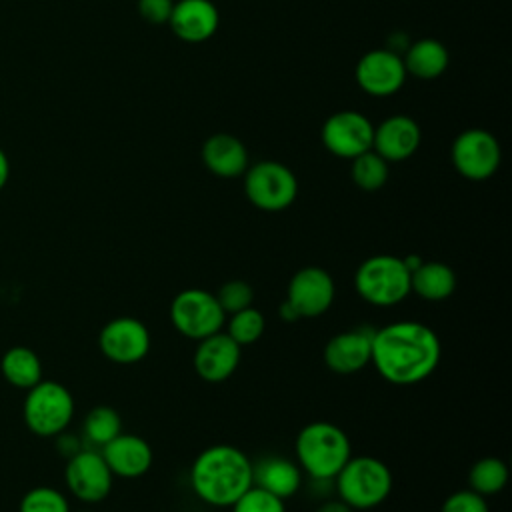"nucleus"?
Listing matches in <instances>:
<instances>
[{
	"instance_id": "nucleus-29",
	"label": "nucleus",
	"mask_w": 512,
	"mask_h": 512,
	"mask_svg": "<svg viewBox=\"0 0 512 512\" xmlns=\"http://www.w3.org/2000/svg\"><path fill=\"white\" fill-rule=\"evenodd\" d=\"M18 512H70V504L58 488L34 486L22 496Z\"/></svg>"
},
{
	"instance_id": "nucleus-35",
	"label": "nucleus",
	"mask_w": 512,
	"mask_h": 512,
	"mask_svg": "<svg viewBox=\"0 0 512 512\" xmlns=\"http://www.w3.org/2000/svg\"><path fill=\"white\" fill-rule=\"evenodd\" d=\"M316 512H354L346 502H342L340 498L338 500H326L322 502Z\"/></svg>"
},
{
	"instance_id": "nucleus-19",
	"label": "nucleus",
	"mask_w": 512,
	"mask_h": 512,
	"mask_svg": "<svg viewBox=\"0 0 512 512\" xmlns=\"http://www.w3.org/2000/svg\"><path fill=\"white\" fill-rule=\"evenodd\" d=\"M168 24L180 40L204 42L218 30L220 14L212 0H178Z\"/></svg>"
},
{
	"instance_id": "nucleus-20",
	"label": "nucleus",
	"mask_w": 512,
	"mask_h": 512,
	"mask_svg": "<svg viewBox=\"0 0 512 512\" xmlns=\"http://www.w3.org/2000/svg\"><path fill=\"white\" fill-rule=\"evenodd\" d=\"M252 484L286 500L300 490L302 468L286 456L268 454L252 462Z\"/></svg>"
},
{
	"instance_id": "nucleus-9",
	"label": "nucleus",
	"mask_w": 512,
	"mask_h": 512,
	"mask_svg": "<svg viewBox=\"0 0 512 512\" xmlns=\"http://www.w3.org/2000/svg\"><path fill=\"white\" fill-rule=\"evenodd\" d=\"M452 164L466 180H488L496 174L502 150L498 140L482 128H470L456 136L452 144Z\"/></svg>"
},
{
	"instance_id": "nucleus-32",
	"label": "nucleus",
	"mask_w": 512,
	"mask_h": 512,
	"mask_svg": "<svg viewBox=\"0 0 512 512\" xmlns=\"http://www.w3.org/2000/svg\"><path fill=\"white\" fill-rule=\"evenodd\" d=\"M440 512H490V508L484 496L470 488H464L446 496Z\"/></svg>"
},
{
	"instance_id": "nucleus-31",
	"label": "nucleus",
	"mask_w": 512,
	"mask_h": 512,
	"mask_svg": "<svg viewBox=\"0 0 512 512\" xmlns=\"http://www.w3.org/2000/svg\"><path fill=\"white\" fill-rule=\"evenodd\" d=\"M232 512H286V504L282 498L258 488L250 486L232 506Z\"/></svg>"
},
{
	"instance_id": "nucleus-25",
	"label": "nucleus",
	"mask_w": 512,
	"mask_h": 512,
	"mask_svg": "<svg viewBox=\"0 0 512 512\" xmlns=\"http://www.w3.org/2000/svg\"><path fill=\"white\" fill-rule=\"evenodd\" d=\"M508 466L504 460L496 456H484L476 460L468 472V486L470 490L478 492L480 496H492L504 490L508 484Z\"/></svg>"
},
{
	"instance_id": "nucleus-18",
	"label": "nucleus",
	"mask_w": 512,
	"mask_h": 512,
	"mask_svg": "<svg viewBox=\"0 0 512 512\" xmlns=\"http://www.w3.org/2000/svg\"><path fill=\"white\" fill-rule=\"evenodd\" d=\"M372 332L354 328L334 334L324 346V362L336 374H354L370 364Z\"/></svg>"
},
{
	"instance_id": "nucleus-14",
	"label": "nucleus",
	"mask_w": 512,
	"mask_h": 512,
	"mask_svg": "<svg viewBox=\"0 0 512 512\" xmlns=\"http://www.w3.org/2000/svg\"><path fill=\"white\" fill-rule=\"evenodd\" d=\"M356 82L372 96H390L406 82L404 62L392 50H370L356 64Z\"/></svg>"
},
{
	"instance_id": "nucleus-5",
	"label": "nucleus",
	"mask_w": 512,
	"mask_h": 512,
	"mask_svg": "<svg viewBox=\"0 0 512 512\" xmlns=\"http://www.w3.org/2000/svg\"><path fill=\"white\" fill-rule=\"evenodd\" d=\"M354 290L372 306H396L410 294V272L402 258L376 254L358 264L354 272Z\"/></svg>"
},
{
	"instance_id": "nucleus-11",
	"label": "nucleus",
	"mask_w": 512,
	"mask_h": 512,
	"mask_svg": "<svg viewBox=\"0 0 512 512\" xmlns=\"http://www.w3.org/2000/svg\"><path fill=\"white\" fill-rule=\"evenodd\" d=\"M150 332L134 316H118L106 322L98 334L100 352L114 364H136L150 352Z\"/></svg>"
},
{
	"instance_id": "nucleus-38",
	"label": "nucleus",
	"mask_w": 512,
	"mask_h": 512,
	"mask_svg": "<svg viewBox=\"0 0 512 512\" xmlns=\"http://www.w3.org/2000/svg\"><path fill=\"white\" fill-rule=\"evenodd\" d=\"M78 512H92V510H78Z\"/></svg>"
},
{
	"instance_id": "nucleus-33",
	"label": "nucleus",
	"mask_w": 512,
	"mask_h": 512,
	"mask_svg": "<svg viewBox=\"0 0 512 512\" xmlns=\"http://www.w3.org/2000/svg\"><path fill=\"white\" fill-rule=\"evenodd\" d=\"M174 0H138V14L150 24H168Z\"/></svg>"
},
{
	"instance_id": "nucleus-16",
	"label": "nucleus",
	"mask_w": 512,
	"mask_h": 512,
	"mask_svg": "<svg viewBox=\"0 0 512 512\" xmlns=\"http://www.w3.org/2000/svg\"><path fill=\"white\" fill-rule=\"evenodd\" d=\"M420 140L422 134L418 122L410 116L396 114L374 128L372 150L386 162H402L418 150Z\"/></svg>"
},
{
	"instance_id": "nucleus-26",
	"label": "nucleus",
	"mask_w": 512,
	"mask_h": 512,
	"mask_svg": "<svg viewBox=\"0 0 512 512\" xmlns=\"http://www.w3.org/2000/svg\"><path fill=\"white\" fill-rule=\"evenodd\" d=\"M82 432L92 446L102 448L122 432V418L112 406H94L84 418Z\"/></svg>"
},
{
	"instance_id": "nucleus-24",
	"label": "nucleus",
	"mask_w": 512,
	"mask_h": 512,
	"mask_svg": "<svg viewBox=\"0 0 512 512\" xmlns=\"http://www.w3.org/2000/svg\"><path fill=\"white\" fill-rule=\"evenodd\" d=\"M42 360L28 346H12L0 358L2 378L20 390H30L42 380Z\"/></svg>"
},
{
	"instance_id": "nucleus-22",
	"label": "nucleus",
	"mask_w": 512,
	"mask_h": 512,
	"mask_svg": "<svg viewBox=\"0 0 512 512\" xmlns=\"http://www.w3.org/2000/svg\"><path fill=\"white\" fill-rule=\"evenodd\" d=\"M456 290L454 270L438 260H422L410 274V292L426 302H442Z\"/></svg>"
},
{
	"instance_id": "nucleus-36",
	"label": "nucleus",
	"mask_w": 512,
	"mask_h": 512,
	"mask_svg": "<svg viewBox=\"0 0 512 512\" xmlns=\"http://www.w3.org/2000/svg\"><path fill=\"white\" fill-rule=\"evenodd\" d=\"M8 176H10V164H8L6 154L0 150V190L6 186Z\"/></svg>"
},
{
	"instance_id": "nucleus-17",
	"label": "nucleus",
	"mask_w": 512,
	"mask_h": 512,
	"mask_svg": "<svg viewBox=\"0 0 512 512\" xmlns=\"http://www.w3.org/2000/svg\"><path fill=\"white\" fill-rule=\"evenodd\" d=\"M102 458L106 460L110 472L118 478H140L152 466V448L138 434L120 432L108 444L100 448Z\"/></svg>"
},
{
	"instance_id": "nucleus-12",
	"label": "nucleus",
	"mask_w": 512,
	"mask_h": 512,
	"mask_svg": "<svg viewBox=\"0 0 512 512\" xmlns=\"http://www.w3.org/2000/svg\"><path fill=\"white\" fill-rule=\"evenodd\" d=\"M336 298V284L332 276L320 266L300 268L288 282L286 302L300 318H318L332 306Z\"/></svg>"
},
{
	"instance_id": "nucleus-37",
	"label": "nucleus",
	"mask_w": 512,
	"mask_h": 512,
	"mask_svg": "<svg viewBox=\"0 0 512 512\" xmlns=\"http://www.w3.org/2000/svg\"><path fill=\"white\" fill-rule=\"evenodd\" d=\"M278 312H280V318L286 320V322H294V320L300 318V316L296 314V310H294L286 300L280 304V310H278Z\"/></svg>"
},
{
	"instance_id": "nucleus-15",
	"label": "nucleus",
	"mask_w": 512,
	"mask_h": 512,
	"mask_svg": "<svg viewBox=\"0 0 512 512\" xmlns=\"http://www.w3.org/2000/svg\"><path fill=\"white\" fill-rule=\"evenodd\" d=\"M242 346H238L224 330L198 340L194 350V370L210 384L228 380L240 366Z\"/></svg>"
},
{
	"instance_id": "nucleus-27",
	"label": "nucleus",
	"mask_w": 512,
	"mask_h": 512,
	"mask_svg": "<svg viewBox=\"0 0 512 512\" xmlns=\"http://www.w3.org/2000/svg\"><path fill=\"white\" fill-rule=\"evenodd\" d=\"M350 176L354 184L366 192H374L382 188L388 180V162L376 154L372 148L352 158Z\"/></svg>"
},
{
	"instance_id": "nucleus-21",
	"label": "nucleus",
	"mask_w": 512,
	"mask_h": 512,
	"mask_svg": "<svg viewBox=\"0 0 512 512\" xmlns=\"http://www.w3.org/2000/svg\"><path fill=\"white\" fill-rule=\"evenodd\" d=\"M202 162L220 178H236L248 168V150L236 136L220 132L202 144Z\"/></svg>"
},
{
	"instance_id": "nucleus-7",
	"label": "nucleus",
	"mask_w": 512,
	"mask_h": 512,
	"mask_svg": "<svg viewBox=\"0 0 512 512\" xmlns=\"http://www.w3.org/2000/svg\"><path fill=\"white\" fill-rule=\"evenodd\" d=\"M244 192L252 206L264 212H280L292 206L298 194L294 172L276 160H262L244 172Z\"/></svg>"
},
{
	"instance_id": "nucleus-3",
	"label": "nucleus",
	"mask_w": 512,
	"mask_h": 512,
	"mask_svg": "<svg viewBox=\"0 0 512 512\" xmlns=\"http://www.w3.org/2000/svg\"><path fill=\"white\" fill-rule=\"evenodd\" d=\"M296 462L312 480H334L352 456L348 434L332 422L316 420L300 428L294 440Z\"/></svg>"
},
{
	"instance_id": "nucleus-10",
	"label": "nucleus",
	"mask_w": 512,
	"mask_h": 512,
	"mask_svg": "<svg viewBox=\"0 0 512 512\" xmlns=\"http://www.w3.org/2000/svg\"><path fill=\"white\" fill-rule=\"evenodd\" d=\"M114 474L100 452L92 448H80L66 458L64 482L74 498L86 504L102 502L112 490Z\"/></svg>"
},
{
	"instance_id": "nucleus-28",
	"label": "nucleus",
	"mask_w": 512,
	"mask_h": 512,
	"mask_svg": "<svg viewBox=\"0 0 512 512\" xmlns=\"http://www.w3.org/2000/svg\"><path fill=\"white\" fill-rule=\"evenodd\" d=\"M266 328V320L264 314L254 308L248 306L240 312L230 314L228 318V326H226V334L238 344V346H248L260 340V336L264 334Z\"/></svg>"
},
{
	"instance_id": "nucleus-13",
	"label": "nucleus",
	"mask_w": 512,
	"mask_h": 512,
	"mask_svg": "<svg viewBox=\"0 0 512 512\" xmlns=\"http://www.w3.org/2000/svg\"><path fill=\"white\" fill-rule=\"evenodd\" d=\"M374 126L356 110H340L326 118L322 126V144L340 158H356L372 148Z\"/></svg>"
},
{
	"instance_id": "nucleus-1",
	"label": "nucleus",
	"mask_w": 512,
	"mask_h": 512,
	"mask_svg": "<svg viewBox=\"0 0 512 512\" xmlns=\"http://www.w3.org/2000/svg\"><path fill=\"white\" fill-rule=\"evenodd\" d=\"M440 356L438 334L422 322L398 320L372 332L370 362L390 384L412 386L430 378Z\"/></svg>"
},
{
	"instance_id": "nucleus-30",
	"label": "nucleus",
	"mask_w": 512,
	"mask_h": 512,
	"mask_svg": "<svg viewBox=\"0 0 512 512\" xmlns=\"http://www.w3.org/2000/svg\"><path fill=\"white\" fill-rule=\"evenodd\" d=\"M216 300H218L220 308L224 310V314L230 316L234 312H240V310L252 306L254 290L246 280H228L218 288Z\"/></svg>"
},
{
	"instance_id": "nucleus-23",
	"label": "nucleus",
	"mask_w": 512,
	"mask_h": 512,
	"mask_svg": "<svg viewBox=\"0 0 512 512\" xmlns=\"http://www.w3.org/2000/svg\"><path fill=\"white\" fill-rule=\"evenodd\" d=\"M402 62H404L406 74H412L422 80H434L440 74H444L450 62V56L446 46L440 40L422 38L406 50V56L402 58Z\"/></svg>"
},
{
	"instance_id": "nucleus-8",
	"label": "nucleus",
	"mask_w": 512,
	"mask_h": 512,
	"mask_svg": "<svg viewBox=\"0 0 512 512\" xmlns=\"http://www.w3.org/2000/svg\"><path fill=\"white\" fill-rule=\"evenodd\" d=\"M170 322L182 336L202 340L224 328L226 314L220 308L216 294L204 288H186L170 302Z\"/></svg>"
},
{
	"instance_id": "nucleus-2",
	"label": "nucleus",
	"mask_w": 512,
	"mask_h": 512,
	"mask_svg": "<svg viewBox=\"0 0 512 512\" xmlns=\"http://www.w3.org/2000/svg\"><path fill=\"white\" fill-rule=\"evenodd\" d=\"M190 486L204 504L230 508L252 486V460L232 444L208 446L190 466Z\"/></svg>"
},
{
	"instance_id": "nucleus-4",
	"label": "nucleus",
	"mask_w": 512,
	"mask_h": 512,
	"mask_svg": "<svg viewBox=\"0 0 512 512\" xmlns=\"http://www.w3.org/2000/svg\"><path fill=\"white\" fill-rule=\"evenodd\" d=\"M334 482L338 498L352 510H370L384 504L394 480L390 468L380 458L360 454L346 460Z\"/></svg>"
},
{
	"instance_id": "nucleus-6",
	"label": "nucleus",
	"mask_w": 512,
	"mask_h": 512,
	"mask_svg": "<svg viewBox=\"0 0 512 512\" xmlns=\"http://www.w3.org/2000/svg\"><path fill=\"white\" fill-rule=\"evenodd\" d=\"M22 416L26 428L36 436H58L66 432L74 418V396L64 384L42 378L36 386L26 390Z\"/></svg>"
},
{
	"instance_id": "nucleus-34",
	"label": "nucleus",
	"mask_w": 512,
	"mask_h": 512,
	"mask_svg": "<svg viewBox=\"0 0 512 512\" xmlns=\"http://www.w3.org/2000/svg\"><path fill=\"white\" fill-rule=\"evenodd\" d=\"M56 438H58V440H56V446H58V450H60L66 458H70L72 454H76V452L82 448L76 436H70V434L60 432Z\"/></svg>"
}]
</instances>
